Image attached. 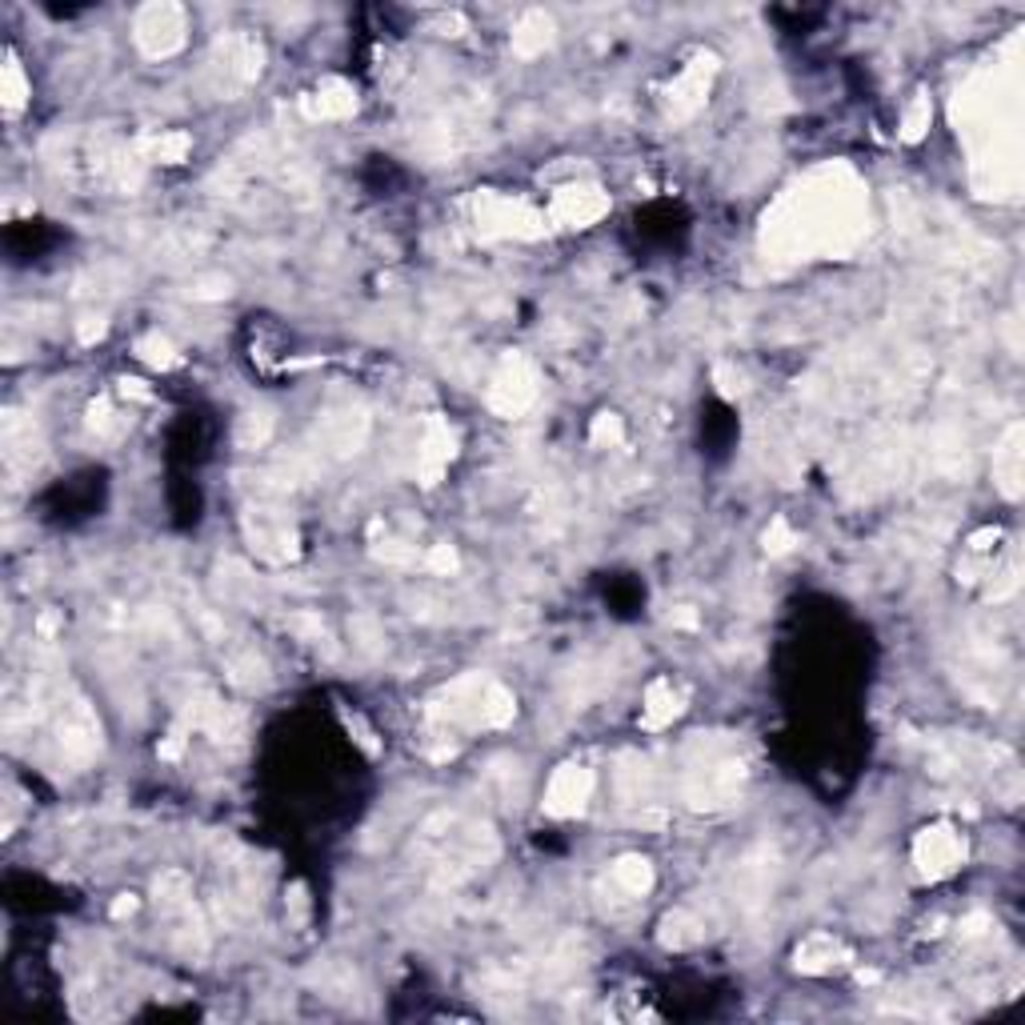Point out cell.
<instances>
[{"label":"cell","mask_w":1025,"mask_h":1025,"mask_svg":"<svg viewBox=\"0 0 1025 1025\" xmlns=\"http://www.w3.org/2000/svg\"><path fill=\"white\" fill-rule=\"evenodd\" d=\"M861 229V197L858 188H838V181L814 193H797L785 200V225H777L782 237H789V249H841Z\"/></svg>","instance_id":"obj_1"},{"label":"cell","mask_w":1025,"mask_h":1025,"mask_svg":"<svg viewBox=\"0 0 1025 1025\" xmlns=\"http://www.w3.org/2000/svg\"><path fill=\"white\" fill-rule=\"evenodd\" d=\"M188 21L181 4H144L133 21L137 48L144 56H173L185 45Z\"/></svg>","instance_id":"obj_2"},{"label":"cell","mask_w":1025,"mask_h":1025,"mask_svg":"<svg viewBox=\"0 0 1025 1025\" xmlns=\"http://www.w3.org/2000/svg\"><path fill=\"white\" fill-rule=\"evenodd\" d=\"M477 229L486 237H541L545 217L525 209L521 200L509 197H481L477 200Z\"/></svg>","instance_id":"obj_3"},{"label":"cell","mask_w":1025,"mask_h":1025,"mask_svg":"<svg viewBox=\"0 0 1025 1025\" xmlns=\"http://www.w3.org/2000/svg\"><path fill=\"white\" fill-rule=\"evenodd\" d=\"M533 397H537L533 364L525 361V357H505L501 369L493 373V385H489V405H493L501 417H517L521 408H530Z\"/></svg>","instance_id":"obj_4"},{"label":"cell","mask_w":1025,"mask_h":1025,"mask_svg":"<svg viewBox=\"0 0 1025 1025\" xmlns=\"http://www.w3.org/2000/svg\"><path fill=\"white\" fill-rule=\"evenodd\" d=\"M914 858H917V870L937 882V877H949V873L961 865L966 841H961V833L953 826L922 829V838H917V846H914Z\"/></svg>","instance_id":"obj_5"},{"label":"cell","mask_w":1025,"mask_h":1025,"mask_svg":"<svg viewBox=\"0 0 1025 1025\" xmlns=\"http://www.w3.org/2000/svg\"><path fill=\"white\" fill-rule=\"evenodd\" d=\"M589 794H593V773L585 770V765H561V770L553 773L549 794H545V809H549L553 817H574L585 809Z\"/></svg>","instance_id":"obj_6"},{"label":"cell","mask_w":1025,"mask_h":1025,"mask_svg":"<svg viewBox=\"0 0 1025 1025\" xmlns=\"http://www.w3.org/2000/svg\"><path fill=\"white\" fill-rule=\"evenodd\" d=\"M609 212V197L601 193V188L593 185H574V188H561L557 197H553V209L549 217L557 225H593L597 217H606Z\"/></svg>","instance_id":"obj_7"},{"label":"cell","mask_w":1025,"mask_h":1025,"mask_svg":"<svg viewBox=\"0 0 1025 1025\" xmlns=\"http://www.w3.org/2000/svg\"><path fill=\"white\" fill-rule=\"evenodd\" d=\"M1022 425H1010V429L1002 433V441H997V449H993V481H997V489H1002L1010 501H1017L1022 497Z\"/></svg>","instance_id":"obj_8"},{"label":"cell","mask_w":1025,"mask_h":1025,"mask_svg":"<svg viewBox=\"0 0 1025 1025\" xmlns=\"http://www.w3.org/2000/svg\"><path fill=\"white\" fill-rule=\"evenodd\" d=\"M709 77H713V56H697L694 65L685 68L681 77H677V85L669 89L673 117H689V112L701 109V100H706V89H709Z\"/></svg>","instance_id":"obj_9"},{"label":"cell","mask_w":1025,"mask_h":1025,"mask_svg":"<svg viewBox=\"0 0 1025 1025\" xmlns=\"http://www.w3.org/2000/svg\"><path fill=\"white\" fill-rule=\"evenodd\" d=\"M357 109V97L345 80H325L313 97H305V112L313 121H337V117H349Z\"/></svg>","instance_id":"obj_10"},{"label":"cell","mask_w":1025,"mask_h":1025,"mask_svg":"<svg viewBox=\"0 0 1025 1025\" xmlns=\"http://www.w3.org/2000/svg\"><path fill=\"white\" fill-rule=\"evenodd\" d=\"M677 713H681V694H677V685H673L669 677H657V681L650 685V694H645V713H641V726H645V729H662V726H669Z\"/></svg>","instance_id":"obj_11"},{"label":"cell","mask_w":1025,"mask_h":1025,"mask_svg":"<svg viewBox=\"0 0 1025 1025\" xmlns=\"http://www.w3.org/2000/svg\"><path fill=\"white\" fill-rule=\"evenodd\" d=\"M553 45V21L541 9L521 12L517 29H513V53L517 56H537Z\"/></svg>","instance_id":"obj_12"},{"label":"cell","mask_w":1025,"mask_h":1025,"mask_svg":"<svg viewBox=\"0 0 1025 1025\" xmlns=\"http://www.w3.org/2000/svg\"><path fill=\"white\" fill-rule=\"evenodd\" d=\"M841 958H846V946H841L838 937L817 934V937H809L802 949H797V970H805V973L833 970V966H841Z\"/></svg>","instance_id":"obj_13"},{"label":"cell","mask_w":1025,"mask_h":1025,"mask_svg":"<svg viewBox=\"0 0 1025 1025\" xmlns=\"http://www.w3.org/2000/svg\"><path fill=\"white\" fill-rule=\"evenodd\" d=\"M613 885H618L621 893H629V897H641V893L653 885V870L645 858H621L618 865H613Z\"/></svg>","instance_id":"obj_14"},{"label":"cell","mask_w":1025,"mask_h":1025,"mask_svg":"<svg viewBox=\"0 0 1025 1025\" xmlns=\"http://www.w3.org/2000/svg\"><path fill=\"white\" fill-rule=\"evenodd\" d=\"M929 121H934V105H929L926 92H917V97L909 100L905 117H902V137L905 141H922L926 129H929Z\"/></svg>","instance_id":"obj_15"},{"label":"cell","mask_w":1025,"mask_h":1025,"mask_svg":"<svg viewBox=\"0 0 1025 1025\" xmlns=\"http://www.w3.org/2000/svg\"><path fill=\"white\" fill-rule=\"evenodd\" d=\"M144 149H149V156L161 161V165H177V161H185V153H188V137L185 133H161L144 144Z\"/></svg>","instance_id":"obj_16"},{"label":"cell","mask_w":1025,"mask_h":1025,"mask_svg":"<svg viewBox=\"0 0 1025 1025\" xmlns=\"http://www.w3.org/2000/svg\"><path fill=\"white\" fill-rule=\"evenodd\" d=\"M137 349H141L144 361L156 364V369H168V364H177V357H173V345H168L165 337H149V341H141Z\"/></svg>","instance_id":"obj_17"},{"label":"cell","mask_w":1025,"mask_h":1025,"mask_svg":"<svg viewBox=\"0 0 1025 1025\" xmlns=\"http://www.w3.org/2000/svg\"><path fill=\"white\" fill-rule=\"evenodd\" d=\"M589 437H593V445H618L621 441V417H613V413H601V417L593 421Z\"/></svg>","instance_id":"obj_18"},{"label":"cell","mask_w":1025,"mask_h":1025,"mask_svg":"<svg viewBox=\"0 0 1025 1025\" xmlns=\"http://www.w3.org/2000/svg\"><path fill=\"white\" fill-rule=\"evenodd\" d=\"M794 545H797L794 530H789L785 521H773L770 533H765V549H770V553H789Z\"/></svg>","instance_id":"obj_19"},{"label":"cell","mask_w":1025,"mask_h":1025,"mask_svg":"<svg viewBox=\"0 0 1025 1025\" xmlns=\"http://www.w3.org/2000/svg\"><path fill=\"white\" fill-rule=\"evenodd\" d=\"M4 100H9L12 109L24 100V77H21V68H17V61L4 65Z\"/></svg>","instance_id":"obj_20"},{"label":"cell","mask_w":1025,"mask_h":1025,"mask_svg":"<svg viewBox=\"0 0 1025 1025\" xmlns=\"http://www.w3.org/2000/svg\"><path fill=\"white\" fill-rule=\"evenodd\" d=\"M433 569V574H452L457 569V553L449 549V545H437V549L429 553V561H425Z\"/></svg>","instance_id":"obj_21"},{"label":"cell","mask_w":1025,"mask_h":1025,"mask_svg":"<svg viewBox=\"0 0 1025 1025\" xmlns=\"http://www.w3.org/2000/svg\"><path fill=\"white\" fill-rule=\"evenodd\" d=\"M985 929H993V917L990 914H973L961 922V937H981Z\"/></svg>","instance_id":"obj_22"},{"label":"cell","mask_w":1025,"mask_h":1025,"mask_svg":"<svg viewBox=\"0 0 1025 1025\" xmlns=\"http://www.w3.org/2000/svg\"><path fill=\"white\" fill-rule=\"evenodd\" d=\"M133 909H137L133 897H121V902L112 905V917H124V914H133Z\"/></svg>","instance_id":"obj_23"}]
</instances>
